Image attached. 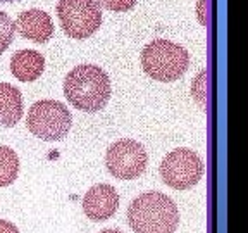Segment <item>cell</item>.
Segmentation results:
<instances>
[{
  "instance_id": "11",
  "label": "cell",
  "mask_w": 248,
  "mask_h": 233,
  "mask_svg": "<svg viewBox=\"0 0 248 233\" xmlns=\"http://www.w3.org/2000/svg\"><path fill=\"white\" fill-rule=\"evenodd\" d=\"M23 117V95L11 83H0V126L12 128Z\"/></svg>"
},
{
  "instance_id": "15",
  "label": "cell",
  "mask_w": 248,
  "mask_h": 233,
  "mask_svg": "<svg viewBox=\"0 0 248 233\" xmlns=\"http://www.w3.org/2000/svg\"><path fill=\"white\" fill-rule=\"evenodd\" d=\"M0 233H19V230H17V226L14 223L0 219Z\"/></svg>"
},
{
  "instance_id": "5",
  "label": "cell",
  "mask_w": 248,
  "mask_h": 233,
  "mask_svg": "<svg viewBox=\"0 0 248 233\" xmlns=\"http://www.w3.org/2000/svg\"><path fill=\"white\" fill-rule=\"evenodd\" d=\"M57 16L62 31L74 40L88 38L102 24L98 0H59Z\"/></svg>"
},
{
  "instance_id": "13",
  "label": "cell",
  "mask_w": 248,
  "mask_h": 233,
  "mask_svg": "<svg viewBox=\"0 0 248 233\" xmlns=\"http://www.w3.org/2000/svg\"><path fill=\"white\" fill-rule=\"evenodd\" d=\"M14 23L5 12L0 11V54H4L14 40Z\"/></svg>"
},
{
  "instance_id": "1",
  "label": "cell",
  "mask_w": 248,
  "mask_h": 233,
  "mask_svg": "<svg viewBox=\"0 0 248 233\" xmlns=\"http://www.w3.org/2000/svg\"><path fill=\"white\" fill-rule=\"evenodd\" d=\"M110 78L95 64H81L67 73L64 95L73 107L83 113H98L110 100Z\"/></svg>"
},
{
  "instance_id": "8",
  "label": "cell",
  "mask_w": 248,
  "mask_h": 233,
  "mask_svg": "<svg viewBox=\"0 0 248 233\" xmlns=\"http://www.w3.org/2000/svg\"><path fill=\"white\" fill-rule=\"evenodd\" d=\"M119 207V194L107 183L93 185L83 197V211L92 221H107Z\"/></svg>"
},
{
  "instance_id": "17",
  "label": "cell",
  "mask_w": 248,
  "mask_h": 233,
  "mask_svg": "<svg viewBox=\"0 0 248 233\" xmlns=\"http://www.w3.org/2000/svg\"><path fill=\"white\" fill-rule=\"evenodd\" d=\"M14 2H21V0H0V4H14Z\"/></svg>"
},
{
  "instance_id": "16",
  "label": "cell",
  "mask_w": 248,
  "mask_h": 233,
  "mask_svg": "<svg viewBox=\"0 0 248 233\" xmlns=\"http://www.w3.org/2000/svg\"><path fill=\"white\" fill-rule=\"evenodd\" d=\"M100 233H123L121 230H116V228H107V230H102Z\"/></svg>"
},
{
  "instance_id": "12",
  "label": "cell",
  "mask_w": 248,
  "mask_h": 233,
  "mask_svg": "<svg viewBox=\"0 0 248 233\" xmlns=\"http://www.w3.org/2000/svg\"><path fill=\"white\" fill-rule=\"evenodd\" d=\"M19 175V157L7 145H0V186H9Z\"/></svg>"
},
{
  "instance_id": "2",
  "label": "cell",
  "mask_w": 248,
  "mask_h": 233,
  "mask_svg": "<svg viewBox=\"0 0 248 233\" xmlns=\"http://www.w3.org/2000/svg\"><path fill=\"white\" fill-rule=\"evenodd\" d=\"M128 223L135 233H174L179 211L166 194L145 192L129 204Z\"/></svg>"
},
{
  "instance_id": "14",
  "label": "cell",
  "mask_w": 248,
  "mask_h": 233,
  "mask_svg": "<svg viewBox=\"0 0 248 233\" xmlns=\"http://www.w3.org/2000/svg\"><path fill=\"white\" fill-rule=\"evenodd\" d=\"M98 4L112 12H128L138 4V0H98Z\"/></svg>"
},
{
  "instance_id": "4",
  "label": "cell",
  "mask_w": 248,
  "mask_h": 233,
  "mask_svg": "<svg viewBox=\"0 0 248 233\" xmlns=\"http://www.w3.org/2000/svg\"><path fill=\"white\" fill-rule=\"evenodd\" d=\"M73 123L71 111L59 100H38L28 111L26 126L45 142H59L67 136Z\"/></svg>"
},
{
  "instance_id": "7",
  "label": "cell",
  "mask_w": 248,
  "mask_h": 233,
  "mask_svg": "<svg viewBox=\"0 0 248 233\" xmlns=\"http://www.w3.org/2000/svg\"><path fill=\"white\" fill-rule=\"evenodd\" d=\"M148 154L140 142L123 138L114 142L105 154V166L117 180H135L147 169Z\"/></svg>"
},
{
  "instance_id": "6",
  "label": "cell",
  "mask_w": 248,
  "mask_h": 233,
  "mask_svg": "<svg viewBox=\"0 0 248 233\" xmlns=\"http://www.w3.org/2000/svg\"><path fill=\"white\" fill-rule=\"evenodd\" d=\"M203 176V163L191 149H176L169 152L160 164V178L174 190H188Z\"/></svg>"
},
{
  "instance_id": "9",
  "label": "cell",
  "mask_w": 248,
  "mask_h": 233,
  "mask_svg": "<svg viewBox=\"0 0 248 233\" xmlns=\"http://www.w3.org/2000/svg\"><path fill=\"white\" fill-rule=\"evenodd\" d=\"M14 28L19 31L23 38H28L35 43H46L54 35V23L45 11L30 9L17 16Z\"/></svg>"
},
{
  "instance_id": "3",
  "label": "cell",
  "mask_w": 248,
  "mask_h": 233,
  "mask_svg": "<svg viewBox=\"0 0 248 233\" xmlns=\"http://www.w3.org/2000/svg\"><path fill=\"white\" fill-rule=\"evenodd\" d=\"M141 67L155 82H176L190 66L185 47L169 40H152L141 52Z\"/></svg>"
},
{
  "instance_id": "10",
  "label": "cell",
  "mask_w": 248,
  "mask_h": 233,
  "mask_svg": "<svg viewBox=\"0 0 248 233\" xmlns=\"http://www.w3.org/2000/svg\"><path fill=\"white\" fill-rule=\"evenodd\" d=\"M45 69V59L36 50H17L11 57V73L23 83L36 82Z\"/></svg>"
}]
</instances>
